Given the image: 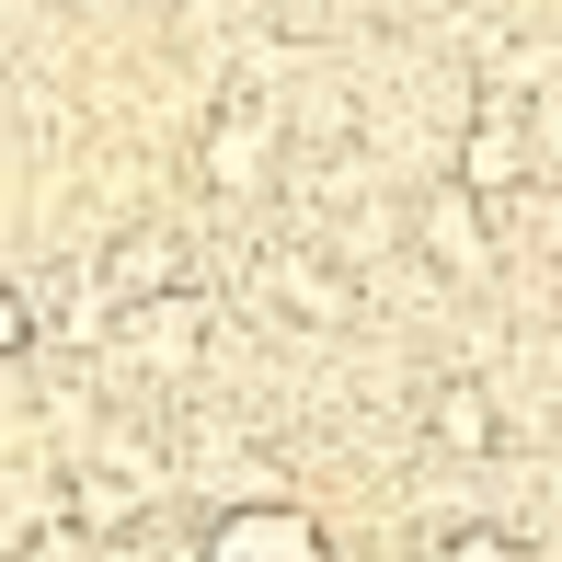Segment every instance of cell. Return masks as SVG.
Masks as SVG:
<instances>
[{
	"mask_svg": "<svg viewBox=\"0 0 562 562\" xmlns=\"http://www.w3.org/2000/svg\"><path fill=\"white\" fill-rule=\"evenodd\" d=\"M207 562H322V528L311 517H288V505H252V517H229Z\"/></svg>",
	"mask_w": 562,
	"mask_h": 562,
	"instance_id": "6da1fadb",
	"label": "cell"
},
{
	"mask_svg": "<svg viewBox=\"0 0 562 562\" xmlns=\"http://www.w3.org/2000/svg\"><path fill=\"white\" fill-rule=\"evenodd\" d=\"M437 448L482 459V448H494V402H482V391H437Z\"/></svg>",
	"mask_w": 562,
	"mask_h": 562,
	"instance_id": "3957f363",
	"label": "cell"
},
{
	"mask_svg": "<svg viewBox=\"0 0 562 562\" xmlns=\"http://www.w3.org/2000/svg\"><path fill=\"white\" fill-rule=\"evenodd\" d=\"M23 345H35V311H23V299H12V288H0V368H12V356H23Z\"/></svg>",
	"mask_w": 562,
	"mask_h": 562,
	"instance_id": "5b68a950",
	"label": "cell"
},
{
	"mask_svg": "<svg viewBox=\"0 0 562 562\" xmlns=\"http://www.w3.org/2000/svg\"><path fill=\"white\" fill-rule=\"evenodd\" d=\"M448 562H528V551L505 540V528H459V540H448Z\"/></svg>",
	"mask_w": 562,
	"mask_h": 562,
	"instance_id": "277c9868",
	"label": "cell"
},
{
	"mask_svg": "<svg viewBox=\"0 0 562 562\" xmlns=\"http://www.w3.org/2000/svg\"><path fill=\"white\" fill-rule=\"evenodd\" d=\"M172 265H184V252H172L161 229H138V241L115 252V276H104V288H115V299H161V288H172Z\"/></svg>",
	"mask_w": 562,
	"mask_h": 562,
	"instance_id": "7a4b0ae2",
	"label": "cell"
}]
</instances>
